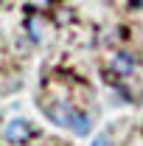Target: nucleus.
Here are the masks:
<instances>
[{
    "mask_svg": "<svg viewBox=\"0 0 143 146\" xmlns=\"http://www.w3.org/2000/svg\"><path fill=\"white\" fill-rule=\"evenodd\" d=\"M109 68H112V73L115 76H132L135 73V56L126 54V51H118V54H112V59H109Z\"/></svg>",
    "mask_w": 143,
    "mask_h": 146,
    "instance_id": "obj_2",
    "label": "nucleus"
},
{
    "mask_svg": "<svg viewBox=\"0 0 143 146\" xmlns=\"http://www.w3.org/2000/svg\"><path fill=\"white\" fill-rule=\"evenodd\" d=\"M109 141H107V135H98V138H95V141H93V146H107Z\"/></svg>",
    "mask_w": 143,
    "mask_h": 146,
    "instance_id": "obj_3",
    "label": "nucleus"
},
{
    "mask_svg": "<svg viewBox=\"0 0 143 146\" xmlns=\"http://www.w3.org/2000/svg\"><path fill=\"white\" fill-rule=\"evenodd\" d=\"M34 135V127L28 124V121H11L9 127H6V132H3V138L9 141V143H25L28 138Z\"/></svg>",
    "mask_w": 143,
    "mask_h": 146,
    "instance_id": "obj_1",
    "label": "nucleus"
}]
</instances>
